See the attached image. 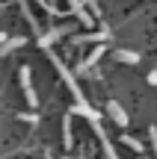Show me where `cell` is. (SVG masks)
Masks as SVG:
<instances>
[{"label":"cell","mask_w":157,"mask_h":159,"mask_svg":"<svg viewBox=\"0 0 157 159\" xmlns=\"http://www.w3.org/2000/svg\"><path fill=\"white\" fill-rule=\"evenodd\" d=\"M27 41L21 39V35H15V39H6L3 44H0V56H6V53H12V50H18V47H24Z\"/></svg>","instance_id":"obj_10"},{"label":"cell","mask_w":157,"mask_h":159,"mask_svg":"<svg viewBox=\"0 0 157 159\" xmlns=\"http://www.w3.org/2000/svg\"><path fill=\"white\" fill-rule=\"evenodd\" d=\"M107 109H110V115H113V121H116L119 127H128V124H130V118H128V115H125V109L119 106L116 100H110V103H107Z\"/></svg>","instance_id":"obj_8"},{"label":"cell","mask_w":157,"mask_h":159,"mask_svg":"<svg viewBox=\"0 0 157 159\" xmlns=\"http://www.w3.org/2000/svg\"><path fill=\"white\" fill-rule=\"evenodd\" d=\"M65 33H68V27H53V30H47V33H42L39 35V47H45V50H47V47H51L56 39H62Z\"/></svg>","instance_id":"obj_6"},{"label":"cell","mask_w":157,"mask_h":159,"mask_svg":"<svg viewBox=\"0 0 157 159\" xmlns=\"http://www.w3.org/2000/svg\"><path fill=\"white\" fill-rule=\"evenodd\" d=\"M148 139H151V148H154V153H157V127L148 130Z\"/></svg>","instance_id":"obj_13"},{"label":"cell","mask_w":157,"mask_h":159,"mask_svg":"<svg viewBox=\"0 0 157 159\" xmlns=\"http://www.w3.org/2000/svg\"><path fill=\"white\" fill-rule=\"evenodd\" d=\"M83 3L89 6V12H98V6H95V0H83Z\"/></svg>","instance_id":"obj_17"},{"label":"cell","mask_w":157,"mask_h":159,"mask_svg":"<svg viewBox=\"0 0 157 159\" xmlns=\"http://www.w3.org/2000/svg\"><path fill=\"white\" fill-rule=\"evenodd\" d=\"M104 50H107V44H98V47H95V50L89 53L86 59H80V65H77V71H80V74H86L89 68H95V65H98V59L104 56Z\"/></svg>","instance_id":"obj_5"},{"label":"cell","mask_w":157,"mask_h":159,"mask_svg":"<svg viewBox=\"0 0 157 159\" xmlns=\"http://www.w3.org/2000/svg\"><path fill=\"white\" fill-rule=\"evenodd\" d=\"M148 83H151V85H157V68L151 71V74H148Z\"/></svg>","instance_id":"obj_16"},{"label":"cell","mask_w":157,"mask_h":159,"mask_svg":"<svg viewBox=\"0 0 157 159\" xmlns=\"http://www.w3.org/2000/svg\"><path fill=\"white\" fill-rule=\"evenodd\" d=\"M95 133H98V139H101V144H104V153H107V159H119V153H116V148H113V142H110V136H107L104 133V127L98 124V121H95Z\"/></svg>","instance_id":"obj_7"},{"label":"cell","mask_w":157,"mask_h":159,"mask_svg":"<svg viewBox=\"0 0 157 159\" xmlns=\"http://www.w3.org/2000/svg\"><path fill=\"white\" fill-rule=\"evenodd\" d=\"M51 62H53V68L59 71V77H62V83L68 85V91L74 94V112H77V115H83V118H89V121L95 124V121H98L101 115H98V109H95L92 103H89L86 97H83V91H80V85H77L74 74H71V71H68V68L62 65V59H59V56H53V53H51Z\"/></svg>","instance_id":"obj_1"},{"label":"cell","mask_w":157,"mask_h":159,"mask_svg":"<svg viewBox=\"0 0 157 159\" xmlns=\"http://www.w3.org/2000/svg\"><path fill=\"white\" fill-rule=\"evenodd\" d=\"M36 3H42V6H45V9H47V12H51V15H59V12H56V9H53V6H51V3H47V0H36Z\"/></svg>","instance_id":"obj_15"},{"label":"cell","mask_w":157,"mask_h":159,"mask_svg":"<svg viewBox=\"0 0 157 159\" xmlns=\"http://www.w3.org/2000/svg\"><path fill=\"white\" fill-rule=\"evenodd\" d=\"M110 39V30L107 27H101L98 33H86V35H74L71 39V44H92V41H107Z\"/></svg>","instance_id":"obj_4"},{"label":"cell","mask_w":157,"mask_h":159,"mask_svg":"<svg viewBox=\"0 0 157 159\" xmlns=\"http://www.w3.org/2000/svg\"><path fill=\"white\" fill-rule=\"evenodd\" d=\"M71 115L74 112H68L62 118V144H65V150H71V144H74V139H71Z\"/></svg>","instance_id":"obj_9"},{"label":"cell","mask_w":157,"mask_h":159,"mask_svg":"<svg viewBox=\"0 0 157 159\" xmlns=\"http://www.w3.org/2000/svg\"><path fill=\"white\" fill-rule=\"evenodd\" d=\"M3 41H6V33H0V44H3Z\"/></svg>","instance_id":"obj_18"},{"label":"cell","mask_w":157,"mask_h":159,"mask_svg":"<svg viewBox=\"0 0 157 159\" xmlns=\"http://www.w3.org/2000/svg\"><path fill=\"white\" fill-rule=\"evenodd\" d=\"M116 59H119V62L136 65V62H140V53H134V50H116Z\"/></svg>","instance_id":"obj_11"},{"label":"cell","mask_w":157,"mask_h":159,"mask_svg":"<svg viewBox=\"0 0 157 159\" xmlns=\"http://www.w3.org/2000/svg\"><path fill=\"white\" fill-rule=\"evenodd\" d=\"M21 118L30 121V124H36V121H39V115H33V112H21Z\"/></svg>","instance_id":"obj_14"},{"label":"cell","mask_w":157,"mask_h":159,"mask_svg":"<svg viewBox=\"0 0 157 159\" xmlns=\"http://www.w3.org/2000/svg\"><path fill=\"white\" fill-rule=\"evenodd\" d=\"M68 9L74 12L77 18H80V24H83V27H92V24H95V18H92V12H89L86 6H83V0H68Z\"/></svg>","instance_id":"obj_2"},{"label":"cell","mask_w":157,"mask_h":159,"mask_svg":"<svg viewBox=\"0 0 157 159\" xmlns=\"http://www.w3.org/2000/svg\"><path fill=\"white\" fill-rule=\"evenodd\" d=\"M122 142H125V144H128V148H130V150H136V153H142V150H145V148H142V142H136V139H134V136H122Z\"/></svg>","instance_id":"obj_12"},{"label":"cell","mask_w":157,"mask_h":159,"mask_svg":"<svg viewBox=\"0 0 157 159\" xmlns=\"http://www.w3.org/2000/svg\"><path fill=\"white\" fill-rule=\"evenodd\" d=\"M21 85H24V94H27V103L36 106V103H39V94H36V89H33V80H30V68L27 65L21 68Z\"/></svg>","instance_id":"obj_3"}]
</instances>
